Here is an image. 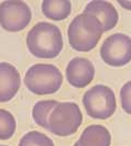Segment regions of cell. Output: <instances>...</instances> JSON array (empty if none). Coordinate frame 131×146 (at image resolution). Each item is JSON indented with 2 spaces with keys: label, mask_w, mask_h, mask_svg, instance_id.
Segmentation results:
<instances>
[{
  "label": "cell",
  "mask_w": 131,
  "mask_h": 146,
  "mask_svg": "<svg viewBox=\"0 0 131 146\" xmlns=\"http://www.w3.org/2000/svg\"><path fill=\"white\" fill-rule=\"evenodd\" d=\"M19 146H55L54 142L47 135L41 132L32 131L26 133L21 139Z\"/></svg>",
  "instance_id": "cell-15"
},
{
  "label": "cell",
  "mask_w": 131,
  "mask_h": 146,
  "mask_svg": "<svg viewBox=\"0 0 131 146\" xmlns=\"http://www.w3.org/2000/svg\"><path fill=\"white\" fill-rule=\"evenodd\" d=\"M0 146H6V145H0Z\"/></svg>",
  "instance_id": "cell-19"
},
{
  "label": "cell",
  "mask_w": 131,
  "mask_h": 146,
  "mask_svg": "<svg viewBox=\"0 0 131 146\" xmlns=\"http://www.w3.org/2000/svg\"><path fill=\"white\" fill-rule=\"evenodd\" d=\"M111 136L103 125L93 124L87 126L78 141L79 146H109Z\"/></svg>",
  "instance_id": "cell-11"
},
{
  "label": "cell",
  "mask_w": 131,
  "mask_h": 146,
  "mask_svg": "<svg viewBox=\"0 0 131 146\" xmlns=\"http://www.w3.org/2000/svg\"><path fill=\"white\" fill-rule=\"evenodd\" d=\"M64 81L62 74L55 65L35 64L24 76V84L31 92L44 96L57 92Z\"/></svg>",
  "instance_id": "cell-3"
},
{
  "label": "cell",
  "mask_w": 131,
  "mask_h": 146,
  "mask_svg": "<svg viewBox=\"0 0 131 146\" xmlns=\"http://www.w3.org/2000/svg\"><path fill=\"white\" fill-rule=\"evenodd\" d=\"M42 11L48 19L61 21L71 13V2L69 0H44Z\"/></svg>",
  "instance_id": "cell-12"
},
{
  "label": "cell",
  "mask_w": 131,
  "mask_h": 146,
  "mask_svg": "<svg viewBox=\"0 0 131 146\" xmlns=\"http://www.w3.org/2000/svg\"><path fill=\"white\" fill-rule=\"evenodd\" d=\"M95 75L94 65L91 60L83 57H74L67 66V81L75 88H84L91 84Z\"/></svg>",
  "instance_id": "cell-8"
},
{
  "label": "cell",
  "mask_w": 131,
  "mask_h": 146,
  "mask_svg": "<svg viewBox=\"0 0 131 146\" xmlns=\"http://www.w3.org/2000/svg\"><path fill=\"white\" fill-rule=\"evenodd\" d=\"M103 27L95 17L81 13L73 19L68 28V40L73 50L92 51L103 35Z\"/></svg>",
  "instance_id": "cell-2"
},
{
  "label": "cell",
  "mask_w": 131,
  "mask_h": 146,
  "mask_svg": "<svg viewBox=\"0 0 131 146\" xmlns=\"http://www.w3.org/2000/svg\"><path fill=\"white\" fill-rule=\"evenodd\" d=\"M20 85L18 69L9 63H0V102L10 101L19 91Z\"/></svg>",
  "instance_id": "cell-10"
},
{
  "label": "cell",
  "mask_w": 131,
  "mask_h": 146,
  "mask_svg": "<svg viewBox=\"0 0 131 146\" xmlns=\"http://www.w3.org/2000/svg\"><path fill=\"white\" fill-rule=\"evenodd\" d=\"M32 20V12L24 1L9 0L0 3V25L9 32L24 30Z\"/></svg>",
  "instance_id": "cell-7"
},
{
  "label": "cell",
  "mask_w": 131,
  "mask_h": 146,
  "mask_svg": "<svg viewBox=\"0 0 131 146\" xmlns=\"http://www.w3.org/2000/svg\"><path fill=\"white\" fill-rule=\"evenodd\" d=\"M86 113L91 117L106 120L116 111V97L107 86L96 85L88 89L82 99Z\"/></svg>",
  "instance_id": "cell-5"
},
{
  "label": "cell",
  "mask_w": 131,
  "mask_h": 146,
  "mask_svg": "<svg viewBox=\"0 0 131 146\" xmlns=\"http://www.w3.org/2000/svg\"><path fill=\"white\" fill-rule=\"evenodd\" d=\"M83 117L77 103L59 102L48 117V131L58 136H70L78 131Z\"/></svg>",
  "instance_id": "cell-4"
},
{
  "label": "cell",
  "mask_w": 131,
  "mask_h": 146,
  "mask_svg": "<svg viewBox=\"0 0 131 146\" xmlns=\"http://www.w3.org/2000/svg\"><path fill=\"white\" fill-rule=\"evenodd\" d=\"M101 57L105 64L113 67H121L131 60V37L115 33L108 36L102 44Z\"/></svg>",
  "instance_id": "cell-6"
},
{
  "label": "cell",
  "mask_w": 131,
  "mask_h": 146,
  "mask_svg": "<svg viewBox=\"0 0 131 146\" xmlns=\"http://www.w3.org/2000/svg\"><path fill=\"white\" fill-rule=\"evenodd\" d=\"M26 45L31 54L35 57L55 58L64 47L61 31L55 24L39 22L28 33Z\"/></svg>",
  "instance_id": "cell-1"
},
{
  "label": "cell",
  "mask_w": 131,
  "mask_h": 146,
  "mask_svg": "<svg viewBox=\"0 0 131 146\" xmlns=\"http://www.w3.org/2000/svg\"><path fill=\"white\" fill-rule=\"evenodd\" d=\"M120 102L124 112L131 115V80L126 82L120 90Z\"/></svg>",
  "instance_id": "cell-16"
},
{
  "label": "cell",
  "mask_w": 131,
  "mask_h": 146,
  "mask_svg": "<svg viewBox=\"0 0 131 146\" xmlns=\"http://www.w3.org/2000/svg\"><path fill=\"white\" fill-rule=\"evenodd\" d=\"M118 3H119L121 7H124V9H127V10H131V0H127V1L119 0V1H118Z\"/></svg>",
  "instance_id": "cell-17"
},
{
  "label": "cell",
  "mask_w": 131,
  "mask_h": 146,
  "mask_svg": "<svg viewBox=\"0 0 131 146\" xmlns=\"http://www.w3.org/2000/svg\"><path fill=\"white\" fill-rule=\"evenodd\" d=\"M58 103L55 100H43L36 102L32 111V115L35 123L44 127L45 130H48V117Z\"/></svg>",
  "instance_id": "cell-13"
},
{
  "label": "cell",
  "mask_w": 131,
  "mask_h": 146,
  "mask_svg": "<svg viewBox=\"0 0 131 146\" xmlns=\"http://www.w3.org/2000/svg\"><path fill=\"white\" fill-rule=\"evenodd\" d=\"M83 13L95 17L101 22L104 32L114 29L118 23V19H119L116 8L110 2L104 1V0H94V1L88 2Z\"/></svg>",
  "instance_id": "cell-9"
},
{
  "label": "cell",
  "mask_w": 131,
  "mask_h": 146,
  "mask_svg": "<svg viewBox=\"0 0 131 146\" xmlns=\"http://www.w3.org/2000/svg\"><path fill=\"white\" fill-rule=\"evenodd\" d=\"M16 129V123L13 114L9 111L0 109V139L6 141L13 136Z\"/></svg>",
  "instance_id": "cell-14"
},
{
  "label": "cell",
  "mask_w": 131,
  "mask_h": 146,
  "mask_svg": "<svg viewBox=\"0 0 131 146\" xmlns=\"http://www.w3.org/2000/svg\"><path fill=\"white\" fill-rule=\"evenodd\" d=\"M73 146H79V144H78V142H77V143H75V144H74Z\"/></svg>",
  "instance_id": "cell-18"
}]
</instances>
